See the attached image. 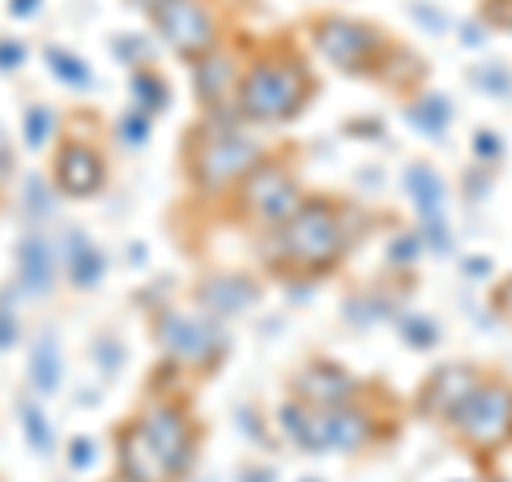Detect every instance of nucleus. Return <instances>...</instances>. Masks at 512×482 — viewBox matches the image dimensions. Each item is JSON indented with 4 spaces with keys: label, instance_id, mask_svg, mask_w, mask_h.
I'll list each match as a JSON object with an SVG mask.
<instances>
[{
    "label": "nucleus",
    "instance_id": "obj_1",
    "mask_svg": "<svg viewBox=\"0 0 512 482\" xmlns=\"http://www.w3.org/2000/svg\"><path fill=\"white\" fill-rule=\"evenodd\" d=\"M201 423L180 393H154L116 427L120 482H184L197 465Z\"/></svg>",
    "mask_w": 512,
    "mask_h": 482
},
{
    "label": "nucleus",
    "instance_id": "obj_2",
    "mask_svg": "<svg viewBox=\"0 0 512 482\" xmlns=\"http://www.w3.org/2000/svg\"><path fill=\"white\" fill-rule=\"evenodd\" d=\"M312 99V77L303 69V60L286 47H265L235 86V107L239 116L252 124H278L303 111V103Z\"/></svg>",
    "mask_w": 512,
    "mask_h": 482
},
{
    "label": "nucleus",
    "instance_id": "obj_3",
    "mask_svg": "<svg viewBox=\"0 0 512 482\" xmlns=\"http://www.w3.org/2000/svg\"><path fill=\"white\" fill-rule=\"evenodd\" d=\"M184 163H188V180L197 184L201 192H218L239 188V180L261 163V146L244 133L218 116V111H205L184 133Z\"/></svg>",
    "mask_w": 512,
    "mask_h": 482
},
{
    "label": "nucleus",
    "instance_id": "obj_4",
    "mask_svg": "<svg viewBox=\"0 0 512 482\" xmlns=\"http://www.w3.org/2000/svg\"><path fill=\"white\" fill-rule=\"evenodd\" d=\"M342 248L346 231L338 210H329L325 201H308L278 227L274 244H269V265L282 273H320L338 265Z\"/></svg>",
    "mask_w": 512,
    "mask_h": 482
},
{
    "label": "nucleus",
    "instance_id": "obj_5",
    "mask_svg": "<svg viewBox=\"0 0 512 482\" xmlns=\"http://www.w3.org/2000/svg\"><path fill=\"white\" fill-rule=\"evenodd\" d=\"M150 329L158 346L167 350V359L192 367L197 376H210L227 359V337H222L218 320L205 308H158L150 316Z\"/></svg>",
    "mask_w": 512,
    "mask_h": 482
},
{
    "label": "nucleus",
    "instance_id": "obj_6",
    "mask_svg": "<svg viewBox=\"0 0 512 482\" xmlns=\"http://www.w3.org/2000/svg\"><path fill=\"white\" fill-rule=\"evenodd\" d=\"M150 22L171 52L188 64L218 52V22L205 0H150Z\"/></svg>",
    "mask_w": 512,
    "mask_h": 482
},
{
    "label": "nucleus",
    "instance_id": "obj_7",
    "mask_svg": "<svg viewBox=\"0 0 512 482\" xmlns=\"http://www.w3.org/2000/svg\"><path fill=\"white\" fill-rule=\"evenodd\" d=\"M299 210L295 180L286 175L274 158H261L244 180H239V214L256 227H282Z\"/></svg>",
    "mask_w": 512,
    "mask_h": 482
},
{
    "label": "nucleus",
    "instance_id": "obj_8",
    "mask_svg": "<svg viewBox=\"0 0 512 482\" xmlns=\"http://www.w3.org/2000/svg\"><path fill=\"white\" fill-rule=\"evenodd\" d=\"M52 180L64 197H94L107 184V158L99 146H90L82 137H64L56 146V163H52Z\"/></svg>",
    "mask_w": 512,
    "mask_h": 482
},
{
    "label": "nucleus",
    "instance_id": "obj_9",
    "mask_svg": "<svg viewBox=\"0 0 512 482\" xmlns=\"http://www.w3.org/2000/svg\"><path fill=\"white\" fill-rule=\"evenodd\" d=\"M316 47L338 64V69H363L376 39H372V30L359 26V22L329 18V22H316Z\"/></svg>",
    "mask_w": 512,
    "mask_h": 482
},
{
    "label": "nucleus",
    "instance_id": "obj_10",
    "mask_svg": "<svg viewBox=\"0 0 512 482\" xmlns=\"http://www.w3.org/2000/svg\"><path fill=\"white\" fill-rule=\"evenodd\" d=\"M18 273H22V286L26 291H47L56 278V261H52V248L47 239H26L18 248Z\"/></svg>",
    "mask_w": 512,
    "mask_h": 482
},
{
    "label": "nucleus",
    "instance_id": "obj_11",
    "mask_svg": "<svg viewBox=\"0 0 512 482\" xmlns=\"http://www.w3.org/2000/svg\"><path fill=\"white\" fill-rule=\"evenodd\" d=\"M248 295H252V291H248V286L239 282V278H214V282H205L201 291H197V303H201V308L218 320V316L235 312V308H239V303H244Z\"/></svg>",
    "mask_w": 512,
    "mask_h": 482
},
{
    "label": "nucleus",
    "instance_id": "obj_12",
    "mask_svg": "<svg viewBox=\"0 0 512 482\" xmlns=\"http://www.w3.org/2000/svg\"><path fill=\"white\" fill-rule=\"evenodd\" d=\"M99 269H103V261H99V252L90 248V239H77L73 244V282L77 286H94L99 282Z\"/></svg>",
    "mask_w": 512,
    "mask_h": 482
},
{
    "label": "nucleus",
    "instance_id": "obj_13",
    "mask_svg": "<svg viewBox=\"0 0 512 482\" xmlns=\"http://www.w3.org/2000/svg\"><path fill=\"white\" fill-rule=\"evenodd\" d=\"M47 60L64 69V73H60L64 82H73V86H86V82H90V69H86V64H82V60H73L69 52H60V47H47Z\"/></svg>",
    "mask_w": 512,
    "mask_h": 482
},
{
    "label": "nucleus",
    "instance_id": "obj_14",
    "mask_svg": "<svg viewBox=\"0 0 512 482\" xmlns=\"http://www.w3.org/2000/svg\"><path fill=\"white\" fill-rule=\"evenodd\" d=\"M22 423H26V431H30V440H35L39 453H52V436L43 431V419H39V410H35V406H26V410H22Z\"/></svg>",
    "mask_w": 512,
    "mask_h": 482
},
{
    "label": "nucleus",
    "instance_id": "obj_15",
    "mask_svg": "<svg viewBox=\"0 0 512 482\" xmlns=\"http://www.w3.org/2000/svg\"><path fill=\"white\" fill-rule=\"evenodd\" d=\"M9 180H13V146H9V133L0 128V192L9 188Z\"/></svg>",
    "mask_w": 512,
    "mask_h": 482
},
{
    "label": "nucleus",
    "instance_id": "obj_16",
    "mask_svg": "<svg viewBox=\"0 0 512 482\" xmlns=\"http://www.w3.org/2000/svg\"><path fill=\"white\" fill-rule=\"evenodd\" d=\"M13 337H18V325H13V316H9L5 303H0V350H5Z\"/></svg>",
    "mask_w": 512,
    "mask_h": 482
},
{
    "label": "nucleus",
    "instance_id": "obj_17",
    "mask_svg": "<svg viewBox=\"0 0 512 482\" xmlns=\"http://www.w3.org/2000/svg\"><path fill=\"white\" fill-rule=\"evenodd\" d=\"M43 124H47V111L35 107L30 111V146H43Z\"/></svg>",
    "mask_w": 512,
    "mask_h": 482
},
{
    "label": "nucleus",
    "instance_id": "obj_18",
    "mask_svg": "<svg viewBox=\"0 0 512 482\" xmlns=\"http://www.w3.org/2000/svg\"><path fill=\"white\" fill-rule=\"evenodd\" d=\"M35 9V0H13V13H30Z\"/></svg>",
    "mask_w": 512,
    "mask_h": 482
}]
</instances>
